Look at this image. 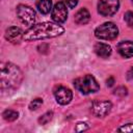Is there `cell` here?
Segmentation results:
<instances>
[{
	"mask_svg": "<svg viewBox=\"0 0 133 133\" xmlns=\"http://www.w3.org/2000/svg\"><path fill=\"white\" fill-rule=\"evenodd\" d=\"M117 51L125 58L133 57V42L130 41L121 42L117 45Z\"/></svg>",
	"mask_w": 133,
	"mask_h": 133,
	"instance_id": "obj_11",
	"label": "cell"
},
{
	"mask_svg": "<svg viewBox=\"0 0 133 133\" xmlns=\"http://www.w3.org/2000/svg\"><path fill=\"white\" fill-rule=\"evenodd\" d=\"M95 35L100 39H114L118 35V29L112 22H106L96 28Z\"/></svg>",
	"mask_w": 133,
	"mask_h": 133,
	"instance_id": "obj_4",
	"label": "cell"
},
{
	"mask_svg": "<svg viewBox=\"0 0 133 133\" xmlns=\"http://www.w3.org/2000/svg\"><path fill=\"white\" fill-rule=\"evenodd\" d=\"M124 19L129 27H133V11H127L124 16Z\"/></svg>",
	"mask_w": 133,
	"mask_h": 133,
	"instance_id": "obj_18",
	"label": "cell"
},
{
	"mask_svg": "<svg viewBox=\"0 0 133 133\" xmlns=\"http://www.w3.org/2000/svg\"><path fill=\"white\" fill-rule=\"evenodd\" d=\"M54 97L56 99V102L60 105H66L72 101L73 92L70 88L64 86H57L54 89Z\"/></svg>",
	"mask_w": 133,
	"mask_h": 133,
	"instance_id": "obj_7",
	"label": "cell"
},
{
	"mask_svg": "<svg viewBox=\"0 0 133 133\" xmlns=\"http://www.w3.org/2000/svg\"><path fill=\"white\" fill-rule=\"evenodd\" d=\"M132 2H133V0H132Z\"/></svg>",
	"mask_w": 133,
	"mask_h": 133,
	"instance_id": "obj_25",
	"label": "cell"
},
{
	"mask_svg": "<svg viewBox=\"0 0 133 133\" xmlns=\"http://www.w3.org/2000/svg\"><path fill=\"white\" fill-rule=\"evenodd\" d=\"M90 19V15H89V11L86 9V8H81L79 9L76 15H75V22L78 24V25H84L86 24Z\"/></svg>",
	"mask_w": 133,
	"mask_h": 133,
	"instance_id": "obj_13",
	"label": "cell"
},
{
	"mask_svg": "<svg viewBox=\"0 0 133 133\" xmlns=\"http://www.w3.org/2000/svg\"><path fill=\"white\" fill-rule=\"evenodd\" d=\"M23 34H24V32L19 27L12 26V27H9L6 29L5 38L12 44H19L21 42V39H23Z\"/></svg>",
	"mask_w": 133,
	"mask_h": 133,
	"instance_id": "obj_10",
	"label": "cell"
},
{
	"mask_svg": "<svg viewBox=\"0 0 133 133\" xmlns=\"http://www.w3.org/2000/svg\"><path fill=\"white\" fill-rule=\"evenodd\" d=\"M113 94L116 95V96H119V97H124V96H126V95L128 94V89H127V87H125V86H119V87H117V88L114 90Z\"/></svg>",
	"mask_w": 133,
	"mask_h": 133,
	"instance_id": "obj_19",
	"label": "cell"
},
{
	"mask_svg": "<svg viewBox=\"0 0 133 133\" xmlns=\"http://www.w3.org/2000/svg\"><path fill=\"white\" fill-rule=\"evenodd\" d=\"M87 129H88V126H87V124H85V123H79V124L76 126V131H77V132L85 131V130H87Z\"/></svg>",
	"mask_w": 133,
	"mask_h": 133,
	"instance_id": "obj_21",
	"label": "cell"
},
{
	"mask_svg": "<svg viewBox=\"0 0 133 133\" xmlns=\"http://www.w3.org/2000/svg\"><path fill=\"white\" fill-rule=\"evenodd\" d=\"M119 132H128V133H132L133 132V124H126L124 126H122L121 128H118Z\"/></svg>",
	"mask_w": 133,
	"mask_h": 133,
	"instance_id": "obj_20",
	"label": "cell"
},
{
	"mask_svg": "<svg viewBox=\"0 0 133 133\" xmlns=\"http://www.w3.org/2000/svg\"><path fill=\"white\" fill-rule=\"evenodd\" d=\"M2 116H3V118H4L5 121H7V122H14V121H16V119L18 118L19 113H18L17 111H15V110L6 109V110L3 111Z\"/></svg>",
	"mask_w": 133,
	"mask_h": 133,
	"instance_id": "obj_15",
	"label": "cell"
},
{
	"mask_svg": "<svg viewBox=\"0 0 133 133\" xmlns=\"http://www.w3.org/2000/svg\"><path fill=\"white\" fill-rule=\"evenodd\" d=\"M75 88L83 95H88L92 92H97L100 89V86L92 75H85L83 77H79L74 80Z\"/></svg>",
	"mask_w": 133,
	"mask_h": 133,
	"instance_id": "obj_3",
	"label": "cell"
},
{
	"mask_svg": "<svg viewBox=\"0 0 133 133\" xmlns=\"http://www.w3.org/2000/svg\"><path fill=\"white\" fill-rule=\"evenodd\" d=\"M64 1H65L66 6L70 8H74L78 4V0H64Z\"/></svg>",
	"mask_w": 133,
	"mask_h": 133,
	"instance_id": "obj_22",
	"label": "cell"
},
{
	"mask_svg": "<svg viewBox=\"0 0 133 133\" xmlns=\"http://www.w3.org/2000/svg\"><path fill=\"white\" fill-rule=\"evenodd\" d=\"M112 108V105L109 101H96L91 106V111L97 117L106 116Z\"/></svg>",
	"mask_w": 133,
	"mask_h": 133,
	"instance_id": "obj_8",
	"label": "cell"
},
{
	"mask_svg": "<svg viewBox=\"0 0 133 133\" xmlns=\"http://www.w3.org/2000/svg\"><path fill=\"white\" fill-rule=\"evenodd\" d=\"M36 7L41 14L47 15L52 10V1L51 0H38L36 2Z\"/></svg>",
	"mask_w": 133,
	"mask_h": 133,
	"instance_id": "obj_14",
	"label": "cell"
},
{
	"mask_svg": "<svg viewBox=\"0 0 133 133\" xmlns=\"http://www.w3.org/2000/svg\"><path fill=\"white\" fill-rule=\"evenodd\" d=\"M113 83H114V79H113L112 77H110V78L107 79V85H108V86H112Z\"/></svg>",
	"mask_w": 133,
	"mask_h": 133,
	"instance_id": "obj_24",
	"label": "cell"
},
{
	"mask_svg": "<svg viewBox=\"0 0 133 133\" xmlns=\"http://www.w3.org/2000/svg\"><path fill=\"white\" fill-rule=\"evenodd\" d=\"M17 15L20 21L25 25H33L35 22V11L28 5L20 4L17 7Z\"/></svg>",
	"mask_w": 133,
	"mask_h": 133,
	"instance_id": "obj_5",
	"label": "cell"
},
{
	"mask_svg": "<svg viewBox=\"0 0 133 133\" xmlns=\"http://www.w3.org/2000/svg\"><path fill=\"white\" fill-rule=\"evenodd\" d=\"M53 117V112L52 111H48L46 113H44L39 118H38V124L39 125H46L48 124Z\"/></svg>",
	"mask_w": 133,
	"mask_h": 133,
	"instance_id": "obj_16",
	"label": "cell"
},
{
	"mask_svg": "<svg viewBox=\"0 0 133 133\" xmlns=\"http://www.w3.org/2000/svg\"><path fill=\"white\" fill-rule=\"evenodd\" d=\"M42 104H43V100H42L41 98H36V99H34L33 101L30 102V104H29V109H30L31 111L36 110L37 108H39V106H41Z\"/></svg>",
	"mask_w": 133,
	"mask_h": 133,
	"instance_id": "obj_17",
	"label": "cell"
},
{
	"mask_svg": "<svg viewBox=\"0 0 133 133\" xmlns=\"http://www.w3.org/2000/svg\"><path fill=\"white\" fill-rule=\"evenodd\" d=\"M127 79H128V80L133 79V66L127 72Z\"/></svg>",
	"mask_w": 133,
	"mask_h": 133,
	"instance_id": "obj_23",
	"label": "cell"
},
{
	"mask_svg": "<svg viewBox=\"0 0 133 133\" xmlns=\"http://www.w3.org/2000/svg\"><path fill=\"white\" fill-rule=\"evenodd\" d=\"M51 16H52L53 21H55L58 24L65 22L68 18V9H66L65 4L63 2H57L52 8Z\"/></svg>",
	"mask_w": 133,
	"mask_h": 133,
	"instance_id": "obj_9",
	"label": "cell"
},
{
	"mask_svg": "<svg viewBox=\"0 0 133 133\" xmlns=\"http://www.w3.org/2000/svg\"><path fill=\"white\" fill-rule=\"evenodd\" d=\"M119 7L118 0H100L98 3V11L103 17L113 16Z\"/></svg>",
	"mask_w": 133,
	"mask_h": 133,
	"instance_id": "obj_6",
	"label": "cell"
},
{
	"mask_svg": "<svg viewBox=\"0 0 133 133\" xmlns=\"http://www.w3.org/2000/svg\"><path fill=\"white\" fill-rule=\"evenodd\" d=\"M94 50L96 54L102 58H108L112 53L111 47L108 44H104V43H97L94 47Z\"/></svg>",
	"mask_w": 133,
	"mask_h": 133,
	"instance_id": "obj_12",
	"label": "cell"
},
{
	"mask_svg": "<svg viewBox=\"0 0 133 133\" xmlns=\"http://www.w3.org/2000/svg\"><path fill=\"white\" fill-rule=\"evenodd\" d=\"M23 80L22 71L11 62H5L1 64L0 83L1 90H14L17 89Z\"/></svg>",
	"mask_w": 133,
	"mask_h": 133,
	"instance_id": "obj_2",
	"label": "cell"
},
{
	"mask_svg": "<svg viewBox=\"0 0 133 133\" xmlns=\"http://www.w3.org/2000/svg\"><path fill=\"white\" fill-rule=\"evenodd\" d=\"M63 32H64L63 27L61 25H58V23L44 22L33 25L29 29H27L23 34V39L30 42V41L51 38L61 35Z\"/></svg>",
	"mask_w": 133,
	"mask_h": 133,
	"instance_id": "obj_1",
	"label": "cell"
}]
</instances>
